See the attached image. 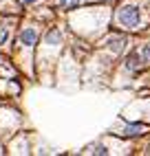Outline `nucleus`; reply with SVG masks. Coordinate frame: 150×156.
Returning a JSON list of instances; mask_svg holds the SVG:
<instances>
[{
	"mask_svg": "<svg viewBox=\"0 0 150 156\" xmlns=\"http://www.w3.org/2000/svg\"><path fill=\"white\" fill-rule=\"evenodd\" d=\"M95 152H97V154H108V150H106V147H97Z\"/></svg>",
	"mask_w": 150,
	"mask_h": 156,
	"instance_id": "1a4fd4ad",
	"label": "nucleus"
},
{
	"mask_svg": "<svg viewBox=\"0 0 150 156\" xmlns=\"http://www.w3.org/2000/svg\"><path fill=\"white\" fill-rule=\"evenodd\" d=\"M22 5H31V2H36V0H20Z\"/></svg>",
	"mask_w": 150,
	"mask_h": 156,
	"instance_id": "9d476101",
	"label": "nucleus"
},
{
	"mask_svg": "<svg viewBox=\"0 0 150 156\" xmlns=\"http://www.w3.org/2000/svg\"><path fill=\"white\" fill-rule=\"evenodd\" d=\"M108 44H111V48L119 51V48H122V44H124V37H119V35H113V37L108 40Z\"/></svg>",
	"mask_w": 150,
	"mask_h": 156,
	"instance_id": "39448f33",
	"label": "nucleus"
},
{
	"mask_svg": "<svg viewBox=\"0 0 150 156\" xmlns=\"http://www.w3.org/2000/svg\"><path fill=\"white\" fill-rule=\"evenodd\" d=\"M141 57H144V62H150V44H146L141 48Z\"/></svg>",
	"mask_w": 150,
	"mask_h": 156,
	"instance_id": "0eeeda50",
	"label": "nucleus"
},
{
	"mask_svg": "<svg viewBox=\"0 0 150 156\" xmlns=\"http://www.w3.org/2000/svg\"><path fill=\"white\" fill-rule=\"evenodd\" d=\"M36 40H38V33L33 29H24L22 33H20V44H24V46H33Z\"/></svg>",
	"mask_w": 150,
	"mask_h": 156,
	"instance_id": "f03ea898",
	"label": "nucleus"
},
{
	"mask_svg": "<svg viewBox=\"0 0 150 156\" xmlns=\"http://www.w3.org/2000/svg\"><path fill=\"white\" fill-rule=\"evenodd\" d=\"M144 132V126H139V123H133V126H126L124 128V134L126 136H137V134Z\"/></svg>",
	"mask_w": 150,
	"mask_h": 156,
	"instance_id": "7ed1b4c3",
	"label": "nucleus"
},
{
	"mask_svg": "<svg viewBox=\"0 0 150 156\" xmlns=\"http://www.w3.org/2000/svg\"><path fill=\"white\" fill-rule=\"evenodd\" d=\"M117 20H119V24L126 27V29H137L139 22H141V16H139V9L135 5H126V7L119 9Z\"/></svg>",
	"mask_w": 150,
	"mask_h": 156,
	"instance_id": "f257e3e1",
	"label": "nucleus"
},
{
	"mask_svg": "<svg viewBox=\"0 0 150 156\" xmlns=\"http://www.w3.org/2000/svg\"><path fill=\"white\" fill-rule=\"evenodd\" d=\"M58 2H60V7H75V5H77V0H58Z\"/></svg>",
	"mask_w": 150,
	"mask_h": 156,
	"instance_id": "6e6552de",
	"label": "nucleus"
},
{
	"mask_svg": "<svg viewBox=\"0 0 150 156\" xmlns=\"http://www.w3.org/2000/svg\"><path fill=\"white\" fill-rule=\"evenodd\" d=\"M7 37H9V29L7 27H0V44H5Z\"/></svg>",
	"mask_w": 150,
	"mask_h": 156,
	"instance_id": "423d86ee",
	"label": "nucleus"
},
{
	"mask_svg": "<svg viewBox=\"0 0 150 156\" xmlns=\"http://www.w3.org/2000/svg\"><path fill=\"white\" fill-rule=\"evenodd\" d=\"M126 66L130 68V70H137V68H139V55H137V53H130V55H128V59H126Z\"/></svg>",
	"mask_w": 150,
	"mask_h": 156,
	"instance_id": "20e7f679",
	"label": "nucleus"
}]
</instances>
